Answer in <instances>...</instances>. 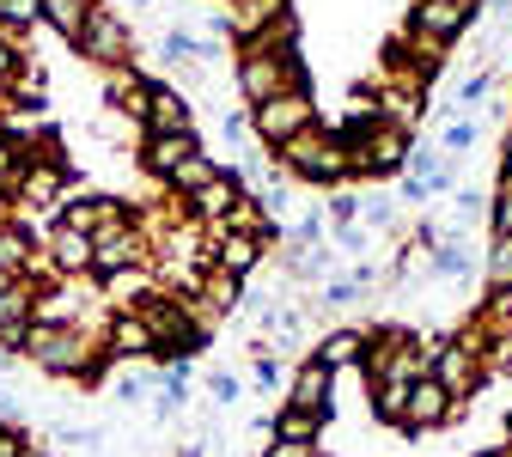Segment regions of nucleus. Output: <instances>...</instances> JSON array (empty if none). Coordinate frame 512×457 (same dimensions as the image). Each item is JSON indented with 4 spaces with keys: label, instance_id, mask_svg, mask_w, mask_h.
I'll return each mask as SVG.
<instances>
[{
    "label": "nucleus",
    "instance_id": "1",
    "mask_svg": "<svg viewBox=\"0 0 512 457\" xmlns=\"http://www.w3.org/2000/svg\"><path fill=\"white\" fill-rule=\"evenodd\" d=\"M25 354L43 366V372H61V378H92L98 372V348L92 336L80 330V323H31V336H25Z\"/></svg>",
    "mask_w": 512,
    "mask_h": 457
},
{
    "label": "nucleus",
    "instance_id": "2",
    "mask_svg": "<svg viewBox=\"0 0 512 457\" xmlns=\"http://www.w3.org/2000/svg\"><path fill=\"white\" fill-rule=\"evenodd\" d=\"M281 159H287V171H293V177H311V183H342V177L354 171V165H348L342 135H317V128L293 135V141L281 147Z\"/></svg>",
    "mask_w": 512,
    "mask_h": 457
},
{
    "label": "nucleus",
    "instance_id": "3",
    "mask_svg": "<svg viewBox=\"0 0 512 457\" xmlns=\"http://www.w3.org/2000/svg\"><path fill=\"white\" fill-rule=\"evenodd\" d=\"M238 86H244L250 104H269V98H281V92H305V68H299V55H263V49H244Z\"/></svg>",
    "mask_w": 512,
    "mask_h": 457
},
{
    "label": "nucleus",
    "instance_id": "4",
    "mask_svg": "<svg viewBox=\"0 0 512 457\" xmlns=\"http://www.w3.org/2000/svg\"><path fill=\"white\" fill-rule=\"evenodd\" d=\"M305 128H317L311 92H281V98H269V104H256V135H263L269 147H287L293 135H305Z\"/></svg>",
    "mask_w": 512,
    "mask_h": 457
},
{
    "label": "nucleus",
    "instance_id": "5",
    "mask_svg": "<svg viewBox=\"0 0 512 457\" xmlns=\"http://www.w3.org/2000/svg\"><path fill=\"white\" fill-rule=\"evenodd\" d=\"M74 43H80V55L98 61V68H122V61H128V25H122L110 7H92Z\"/></svg>",
    "mask_w": 512,
    "mask_h": 457
},
{
    "label": "nucleus",
    "instance_id": "6",
    "mask_svg": "<svg viewBox=\"0 0 512 457\" xmlns=\"http://www.w3.org/2000/svg\"><path fill=\"white\" fill-rule=\"evenodd\" d=\"M141 323L153 330L159 348H177V354H196V348H202L196 317H189L183 305H171V299H147V305H141Z\"/></svg>",
    "mask_w": 512,
    "mask_h": 457
},
{
    "label": "nucleus",
    "instance_id": "7",
    "mask_svg": "<svg viewBox=\"0 0 512 457\" xmlns=\"http://www.w3.org/2000/svg\"><path fill=\"white\" fill-rule=\"evenodd\" d=\"M439 390H445V397H470V390H476V378H482V360H476V348L470 342H445V348H433V372H427Z\"/></svg>",
    "mask_w": 512,
    "mask_h": 457
},
{
    "label": "nucleus",
    "instance_id": "8",
    "mask_svg": "<svg viewBox=\"0 0 512 457\" xmlns=\"http://www.w3.org/2000/svg\"><path fill=\"white\" fill-rule=\"evenodd\" d=\"M61 189H68V165H61V159H37V165H25V171L13 177V195H19L31 214L55 208V202H61Z\"/></svg>",
    "mask_w": 512,
    "mask_h": 457
},
{
    "label": "nucleus",
    "instance_id": "9",
    "mask_svg": "<svg viewBox=\"0 0 512 457\" xmlns=\"http://www.w3.org/2000/svg\"><path fill=\"white\" fill-rule=\"evenodd\" d=\"M470 19L476 13L458 7V0H421V7H415V37H427V49H439V43H452Z\"/></svg>",
    "mask_w": 512,
    "mask_h": 457
},
{
    "label": "nucleus",
    "instance_id": "10",
    "mask_svg": "<svg viewBox=\"0 0 512 457\" xmlns=\"http://www.w3.org/2000/svg\"><path fill=\"white\" fill-rule=\"evenodd\" d=\"M452 409H458V403L421 372V378L409 384V397H403V427H415V433H421V427H439V421H452Z\"/></svg>",
    "mask_w": 512,
    "mask_h": 457
},
{
    "label": "nucleus",
    "instance_id": "11",
    "mask_svg": "<svg viewBox=\"0 0 512 457\" xmlns=\"http://www.w3.org/2000/svg\"><path fill=\"white\" fill-rule=\"evenodd\" d=\"M330 384H336V372L311 354V360L293 372V397H287V409H305V415H324V421H330Z\"/></svg>",
    "mask_w": 512,
    "mask_h": 457
},
{
    "label": "nucleus",
    "instance_id": "12",
    "mask_svg": "<svg viewBox=\"0 0 512 457\" xmlns=\"http://www.w3.org/2000/svg\"><path fill=\"white\" fill-rule=\"evenodd\" d=\"M141 116H147V135H189V98L171 86H153L141 98Z\"/></svg>",
    "mask_w": 512,
    "mask_h": 457
},
{
    "label": "nucleus",
    "instance_id": "13",
    "mask_svg": "<svg viewBox=\"0 0 512 457\" xmlns=\"http://www.w3.org/2000/svg\"><path fill=\"white\" fill-rule=\"evenodd\" d=\"M208 250H214V269H220V275H250L256 256H263V238H250V232H220Z\"/></svg>",
    "mask_w": 512,
    "mask_h": 457
},
{
    "label": "nucleus",
    "instance_id": "14",
    "mask_svg": "<svg viewBox=\"0 0 512 457\" xmlns=\"http://www.w3.org/2000/svg\"><path fill=\"white\" fill-rule=\"evenodd\" d=\"M281 13H287V0H238V7H232V13H220V19H226V31H238L244 43H256V37H263Z\"/></svg>",
    "mask_w": 512,
    "mask_h": 457
},
{
    "label": "nucleus",
    "instance_id": "15",
    "mask_svg": "<svg viewBox=\"0 0 512 457\" xmlns=\"http://www.w3.org/2000/svg\"><path fill=\"white\" fill-rule=\"evenodd\" d=\"M61 226H68V232H86V238H98V232H116V226H122V208H116V202H104V195H92V202L61 208Z\"/></svg>",
    "mask_w": 512,
    "mask_h": 457
},
{
    "label": "nucleus",
    "instance_id": "16",
    "mask_svg": "<svg viewBox=\"0 0 512 457\" xmlns=\"http://www.w3.org/2000/svg\"><path fill=\"white\" fill-rule=\"evenodd\" d=\"M189 153H202L196 135H147V159H141V165H147L153 177H171Z\"/></svg>",
    "mask_w": 512,
    "mask_h": 457
},
{
    "label": "nucleus",
    "instance_id": "17",
    "mask_svg": "<svg viewBox=\"0 0 512 457\" xmlns=\"http://www.w3.org/2000/svg\"><path fill=\"white\" fill-rule=\"evenodd\" d=\"M110 348L128 360V354H159V342H153V330H147V323H141V311H122L116 323H110Z\"/></svg>",
    "mask_w": 512,
    "mask_h": 457
},
{
    "label": "nucleus",
    "instance_id": "18",
    "mask_svg": "<svg viewBox=\"0 0 512 457\" xmlns=\"http://www.w3.org/2000/svg\"><path fill=\"white\" fill-rule=\"evenodd\" d=\"M49 256H55L61 275H80V269H92V238H86V232H68V226H55Z\"/></svg>",
    "mask_w": 512,
    "mask_h": 457
},
{
    "label": "nucleus",
    "instance_id": "19",
    "mask_svg": "<svg viewBox=\"0 0 512 457\" xmlns=\"http://www.w3.org/2000/svg\"><path fill=\"white\" fill-rule=\"evenodd\" d=\"M232 202H238V183H232V177H214L208 189L189 195V214H196V220H226Z\"/></svg>",
    "mask_w": 512,
    "mask_h": 457
},
{
    "label": "nucleus",
    "instance_id": "20",
    "mask_svg": "<svg viewBox=\"0 0 512 457\" xmlns=\"http://www.w3.org/2000/svg\"><path fill=\"white\" fill-rule=\"evenodd\" d=\"M275 439H293V445H317V439H324V415L281 409V415H275Z\"/></svg>",
    "mask_w": 512,
    "mask_h": 457
},
{
    "label": "nucleus",
    "instance_id": "21",
    "mask_svg": "<svg viewBox=\"0 0 512 457\" xmlns=\"http://www.w3.org/2000/svg\"><path fill=\"white\" fill-rule=\"evenodd\" d=\"M214 177H220V165H214L208 153H189V159H183V165H177L165 183H171V189H183V195H196V189H208Z\"/></svg>",
    "mask_w": 512,
    "mask_h": 457
},
{
    "label": "nucleus",
    "instance_id": "22",
    "mask_svg": "<svg viewBox=\"0 0 512 457\" xmlns=\"http://www.w3.org/2000/svg\"><path fill=\"white\" fill-rule=\"evenodd\" d=\"M43 7V19L61 31V37H80V25H86V13H92V0H37Z\"/></svg>",
    "mask_w": 512,
    "mask_h": 457
},
{
    "label": "nucleus",
    "instance_id": "23",
    "mask_svg": "<svg viewBox=\"0 0 512 457\" xmlns=\"http://www.w3.org/2000/svg\"><path fill=\"white\" fill-rule=\"evenodd\" d=\"M317 360H324L330 372H336V366H354V360H366V336H360V330H336Z\"/></svg>",
    "mask_w": 512,
    "mask_h": 457
},
{
    "label": "nucleus",
    "instance_id": "24",
    "mask_svg": "<svg viewBox=\"0 0 512 457\" xmlns=\"http://www.w3.org/2000/svg\"><path fill=\"white\" fill-rule=\"evenodd\" d=\"M488 287H494V293H512V238H506V232H500L494 250H488Z\"/></svg>",
    "mask_w": 512,
    "mask_h": 457
},
{
    "label": "nucleus",
    "instance_id": "25",
    "mask_svg": "<svg viewBox=\"0 0 512 457\" xmlns=\"http://www.w3.org/2000/svg\"><path fill=\"white\" fill-rule=\"evenodd\" d=\"M43 19L37 0H0V31H31Z\"/></svg>",
    "mask_w": 512,
    "mask_h": 457
},
{
    "label": "nucleus",
    "instance_id": "26",
    "mask_svg": "<svg viewBox=\"0 0 512 457\" xmlns=\"http://www.w3.org/2000/svg\"><path fill=\"white\" fill-rule=\"evenodd\" d=\"M403 397H409V384H378V397H372L378 421H397L403 427Z\"/></svg>",
    "mask_w": 512,
    "mask_h": 457
},
{
    "label": "nucleus",
    "instance_id": "27",
    "mask_svg": "<svg viewBox=\"0 0 512 457\" xmlns=\"http://www.w3.org/2000/svg\"><path fill=\"white\" fill-rule=\"evenodd\" d=\"M464 263H470V256H464L458 238H439V244H433V269H439V275H464Z\"/></svg>",
    "mask_w": 512,
    "mask_h": 457
},
{
    "label": "nucleus",
    "instance_id": "28",
    "mask_svg": "<svg viewBox=\"0 0 512 457\" xmlns=\"http://www.w3.org/2000/svg\"><path fill=\"white\" fill-rule=\"evenodd\" d=\"M208 305H214V311H232V305H238V275H220V269H214V275H208Z\"/></svg>",
    "mask_w": 512,
    "mask_h": 457
},
{
    "label": "nucleus",
    "instance_id": "29",
    "mask_svg": "<svg viewBox=\"0 0 512 457\" xmlns=\"http://www.w3.org/2000/svg\"><path fill=\"white\" fill-rule=\"evenodd\" d=\"M494 232L512 238V171H506V183H500V195H494Z\"/></svg>",
    "mask_w": 512,
    "mask_h": 457
},
{
    "label": "nucleus",
    "instance_id": "30",
    "mask_svg": "<svg viewBox=\"0 0 512 457\" xmlns=\"http://www.w3.org/2000/svg\"><path fill=\"white\" fill-rule=\"evenodd\" d=\"M25 336H31V317H7V323H0V354L25 348Z\"/></svg>",
    "mask_w": 512,
    "mask_h": 457
},
{
    "label": "nucleus",
    "instance_id": "31",
    "mask_svg": "<svg viewBox=\"0 0 512 457\" xmlns=\"http://www.w3.org/2000/svg\"><path fill=\"white\" fill-rule=\"evenodd\" d=\"M7 317H31V293H25V287L0 293V323H7Z\"/></svg>",
    "mask_w": 512,
    "mask_h": 457
},
{
    "label": "nucleus",
    "instance_id": "32",
    "mask_svg": "<svg viewBox=\"0 0 512 457\" xmlns=\"http://www.w3.org/2000/svg\"><path fill=\"white\" fill-rule=\"evenodd\" d=\"M208 390H214V403H220V409H232V403H238V378H232V372H214V378H208Z\"/></svg>",
    "mask_w": 512,
    "mask_h": 457
},
{
    "label": "nucleus",
    "instance_id": "33",
    "mask_svg": "<svg viewBox=\"0 0 512 457\" xmlns=\"http://www.w3.org/2000/svg\"><path fill=\"white\" fill-rule=\"evenodd\" d=\"M445 147H452V153L476 147V122H445Z\"/></svg>",
    "mask_w": 512,
    "mask_h": 457
},
{
    "label": "nucleus",
    "instance_id": "34",
    "mask_svg": "<svg viewBox=\"0 0 512 457\" xmlns=\"http://www.w3.org/2000/svg\"><path fill=\"white\" fill-rule=\"evenodd\" d=\"M0 457H25V433L0 421Z\"/></svg>",
    "mask_w": 512,
    "mask_h": 457
},
{
    "label": "nucleus",
    "instance_id": "35",
    "mask_svg": "<svg viewBox=\"0 0 512 457\" xmlns=\"http://www.w3.org/2000/svg\"><path fill=\"white\" fill-rule=\"evenodd\" d=\"M263 457H317V445H293V439H275Z\"/></svg>",
    "mask_w": 512,
    "mask_h": 457
},
{
    "label": "nucleus",
    "instance_id": "36",
    "mask_svg": "<svg viewBox=\"0 0 512 457\" xmlns=\"http://www.w3.org/2000/svg\"><path fill=\"white\" fill-rule=\"evenodd\" d=\"M482 92H488V80H482V74H476V80H464V86H458V104H476V98H482Z\"/></svg>",
    "mask_w": 512,
    "mask_h": 457
},
{
    "label": "nucleus",
    "instance_id": "37",
    "mask_svg": "<svg viewBox=\"0 0 512 457\" xmlns=\"http://www.w3.org/2000/svg\"><path fill=\"white\" fill-rule=\"evenodd\" d=\"M13 68H19V49H13V43H7V37H0V80H7V74H13Z\"/></svg>",
    "mask_w": 512,
    "mask_h": 457
},
{
    "label": "nucleus",
    "instance_id": "38",
    "mask_svg": "<svg viewBox=\"0 0 512 457\" xmlns=\"http://www.w3.org/2000/svg\"><path fill=\"white\" fill-rule=\"evenodd\" d=\"M19 287V275H7V269H0V293H13Z\"/></svg>",
    "mask_w": 512,
    "mask_h": 457
},
{
    "label": "nucleus",
    "instance_id": "39",
    "mask_svg": "<svg viewBox=\"0 0 512 457\" xmlns=\"http://www.w3.org/2000/svg\"><path fill=\"white\" fill-rule=\"evenodd\" d=\"M506 171H512V135H506Z\"/></svg>",
    "mask_w": 512,
    "mask_h": 457
},
{
    "label": "nucleus",
    "instance_id": "40",
    "mask_svg": "<svg viewBox=\"0 0 512 457\" xmlns=\"http://www.w3.org/2000/svg\"><path fill=\"white\" fill-rule=\"evenodd\" d=\"M7 366H13V354H0V372H7Z\"/></svg>",
    "mask_w": 512,
    "mask_h": 457
},
{
    "label": "nucleus",
    "instance_id": "41",
    "mask_svg": "<svg viewBox=\"0 0 512 457\" xmlns=\"http://www.w3.org/2000/svg\"><path fill=\"white\" fill-rule=\"evenodd\" d=\"M482 457H512V451H482Z\"/></svg>",
    "mask_w": 512,
    "mask_h": 457
},
{
    "label": "nucleus",
    "instance_id": "42",
    "mask_svg": "<svg viewBox=\"0 0 512 457\" xmlns=\"http://www.w3.org/2000/svg\"><path fill=\"white\" fill-rule=\"evenodd\" d=\"M458 7H470V13H476V0H458Z\"/></svg>",
    "mask_w": 512,
    "mask_h": 457
}]
</instances>
